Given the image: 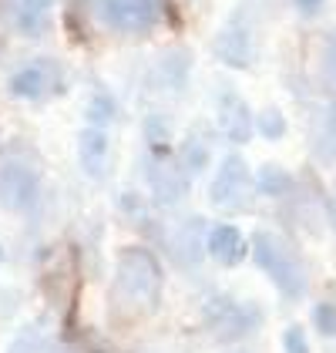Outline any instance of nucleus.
I'll return each instance as SVG.
<instances>
[{
    "label": "nucleus",
    "instance_id": "obj_3",
    "mask_svg": "<svg viewBox=\"0 0 336 353\" xmlns=\"http://www.w3.org/2000/svg\"><path fill=\"white\" fill-rule=\"evenodd\" d=\"M252 192H255V175L249 172L246 159L235 152L225 155L209 185V202L222 212H246L252 205Z\"/></svg>",
    "mask_w": 336,
    "mask_h": 353
},
{
    "label": "nucleus",
    "instance_id": "obj_14",
    "mask_svg": "<svg viewBox=\"0 0 336 353\" xmlns=\"http://www.w3.org/2000/svg\"><path fill=\"white\" fill-rule=\"evenodd\" d=\"M313 145H316L319 162H336V108L326 111V118L316 125Z\"/></svg>",
    "mask_w": 336,
    "mask_h": 353
},
{
    "label": "nucleus",
    "instance_id": "obj_2",
    "mask_svg": "<svg viewBox=\"0 0 336 353\" xmlns=\"http://www.w3.org/2000/svg\"><path fill=\"white\" fill-rule=\"evenodd\" d=\"M249 249H252L255 266L273 279V286L286 299H300L306 293V286H309L306 263H303L300 249L289 243L286 236L273 232V229H255L249 239Z\"/></svg>",
    "mask_w": 336,
    "mask_h": 353
},
{
    "label": "nucleus",
    "instance_id": "obj_19",
    "mask_svg": "<svg viewBox=\"0 0 336 353\" xmlns=\"http://www.w3.org/2000/svg\"><path fill=\"white\" fill-rule=\"evenodd\" d=\"M313 323L323 336H336V306L333 303H316L313 310Z\"/></svg>",
    "mask_w": 336,
    "mask_h": 353
},
{
    "label": "nucleus",
    "instance_id": "obj_5",
    "mask_svg": "<svg viewBox=\"0 0 336 353\" xmlns=\"http://www.w3.org/2000/svg\"><path fill=\"white\" fill-rule=\"evenodd\" d=\"M202 316H205L209 333L216 340H222V343L242 340V336H249L252 330H259V323H262V313H259L255 303H242V299H232V296H212L202 306Z\"/></svg>",
    "mask_w": 336,
    "mask_h": 353
},
{
    "label": "nucleus",
    "instance_id": "obj_16",
    "mask_svg": "<svg viewBox=\"0 0 336 353\" xmlns=\"http://www.w3.org/2000/svg\"><path fill=\"white\" fill-rule=\"evenodd\" d=\"M54 0H21V28L28 34H41L48 28V10Z\"/></svg>",
    "mask_w": 336,
    "mask_h": 353
},
{
    "label": "nucleus",
    "instance_id": "obj_20",
    "mask_svg": "<svg viewBox=\"0 0 336 353\" xmlns=\"http://www.w3.org/2000/svg\"><path fill=\"white\" fill-rule=\"evenodd\" d=\"M114 118V105L105 98V94H98L94 101H91V108H87V125H98V128H105L108 121Z\"/></svg>",
    "mask_w": 336,
    "mask_h": 353
},
{
    "label": "nucleus",
    "instance_id": "obj_4",
    "mask_svg": "<svg viewBox=\"0 0 336 353\" xmlns=\"http://www.w3.org/2000/svg\"><path fill=\"white\" fill-rule=\"evenodd\" d=\"M98 21L114 34H148L162 24L165 0H94Z\"/></svg>",
    "mask_w": 336,
    "mask_h": 353
},
{
    "label": "nucleus",
    "instance_id": "obj_10",
    "mask_svg": "<svg viewBox=\"0 0 336 353\" xmlns=\"http://www.w3.org/2000/svg\"><path fill=\"white\" fill-rule=\"evenodd\" d=\"M205 249H209V256L219 263V266H239L246 256H249V239L242 236V229L239 225H232V222H219V225H212L209 229V239H205Z\"/></svg>",
    "mask_w": 336,
    "mask_h": 353
},
{
    "label": "nucleus",
    "instance_id": "obj_24",
    "mask_svg": "<svg viewBox=\"0 0 336 353\" xmlns=\"http://www.w3.org/2000/svg\"><path fill=\"white\" fill-rule=\"evenodd\" d=\"M232 353H242V350H232Z\"/></svg>",
    "mask_w": 336,
    "mask_h": 353
},
{
    "label": "nucleus",
    "instance_id": "obj_11",
    "mask_svg": "<svg viewBox=\"0 0 336 353\" xmlns=\"http://www.w3.org/2000/svg\"><path fill=\"white\" fill-rule=\"evenodd\" d=\"M78 159H81V168L87 179L101 182L108 175V165H112V141H108V132L98 128V125H87L81 135H78Z\"/></svg>",
    "mask_w": 336,
    "mask_h": 353
},
{
    "label": "nucleus",
    "instance_id": "obj_18",
    "mask_svg": "<svg viewBox=\"0 0 336 353\" xmlns=\"http://www.w3.org/2000/svg\"><path fill=\"white\" fill-rule=\"evenodd\" d=\"M282 353H313L309 350V340H306V330L300 323L282 330Z\"/></svg>",
    "mask_w": 336,
    "mask_h": 353
},
{
    "label": "nucleus",
    "instance_id": "obj_1",
    "mask_svg": "<svg viewBox=\"0 0 336 353\" xmlns=\"http://www.w3.org/2000/svg\"><path fill=\"white\" fill-rule=\"evenodd\" d=\"M162 286H165L162 266L145 245H125L118 252L112 283V310H118L125 320L151 316L162 303Z\"/></svg>",
    "mask_w": 336,
    "mask_h": 353
},
{
    "label": "nucleus",
    "instance_id": "obj_21",
    "mask_svg": "<svg viewBox=\"0 0 336 353\" xmlns=\"http://www.w3.org/2000/svg\"><path fill=\"white\" fill-rule=\"evenodd\" d=\"M182 162H185V168H189V172H198L202 165L209 162L205 145H202V141H196V138H189V141H185V155H182Z\"/></svg>",
    "mask_w": 336,
    "mask_h": 353
},
{
    "label": "nucleus",
    "instance_id": "obj_9",
    "mask_svg": "<svg viewBox=\"0 0 336 353\" xmlns=\"http://www.w3.org/2000/svg\"><path fill=\"white\" fill-rule=\"evenodd\" d=\"M216 118H219V132H222L232 145H246V141L255 135V114H252L249 105H246L239 94H232V91H225L222 98H219Z\"/></svg>",
    "mask_w": 336,
    "mask_h": 353
},
{
    "label": "nucleus",
    "instance_id": "obj_23",
    "mask_svg": "<svg viewBox=\"0 0 336 353\" xmlns=\"http://www.w3.org/2000/svg\"><path fill=\"white\" fill-rule=\"evenodd\" d=\"M0 259H3V249H0Z\"/></svg>",
    "mask_w": 336,
    "mask_h": 353
},
{
    "label": "nucleus",
    "instance_id": "obj_15",
    "mask_svg": "<svg viewBox=\"0 0 336 353\" xmlns=\"http://www.w3.org/2000/svg\"><path fill=\"white\" fill-rule=\"evenodd\" d=\"M316 71H319V84L336 98V34L323 37V48L316 57Z\"/></svg>",
    "mask_w": 336,
    "mask_h": 353
},
{
    "label": "nucleus",
    "instance_id": "obj_13",
    "mask_svg": "<svg viewBox=\"0 0 336 353\" xmlns=\"http://www.w3.org/2000/svg\"><path fill=\"white\" fill-rule=\"evenodd\" d=\"M255 189L262 192V195H269V199H280V195H286V192L293 189V175L282 165H262L255 172Z\"/></svg>",
    "mask_w": 336,
    "mask_h": 353
},
{
    "label": "nucleus",
    "instance_id": "obj_7",
    "mask_svg": "<svg viewBox=\"0 0 336 353\" xmlns=\"http://www.w3.org/2000/svg\"><path fill=\"white\" fill-rule=\"evenodd\" d=\"M189 168L185 162H178V159H171L165 148H158L155 155H151V162H148V182H151V195L162 202V205H171V202H178L185 189H189Z\"/></svg>",
    "mask_w": 336,
    "mask_h": 353
},
{
    "label": "nucleus",
    "instance_id": "obj_12",
    "mask_svg": "<svg viewBox=\"0 0 336 353\" xmlns=\"http://www.w3.org/2000/svg\"><path fill=\"white\" fill-rule=\"evenodd\" d=\"M216 54L222 57L225 64H232V68H249L252 61H255V44H252V30L246 21H229L222 30H219V37H216Z\"/></svg>",
    "mask_w": 336,
    "mask_h": 353
},
{
    "label": "nucleus",
    "instance_id": "obj_8",
    "mask_svg": "<svg viewBox=\"0 0 336 353\" xmlns=\"http://www.w3.org/2000/svg\"><path fill=\"white\" fill-rule=\"evenodd\" d=\"M54 78H57V64L48 61V57H41V61L24 64L21 71H14L7 88H10V94L21 98V101H37V98H44V94L54 91Z\"/></svg>",
    "mask_w": 336,
    "mask_h": 353
},
{
    "label": "nucleus",
    "instance_id": "obj_22",
    "mask_svg": "<svg viewBox=\"0 0 336 353\" xmlns=\"http://www.w3.org/2000/svg\"><path fill=\"white\" fill-rule=\"evenodd\" d=\"M319 3H323V0H296V7H300L303 14H316V10H319Z\"/></svg>",
    "mask_w": 336,
    "mask_h": 353
},
{
    "label": "nucleus",
    "instance_id": "obj_6",
    "mask_svg": "<svg viewBox=\"0 0 336 353\" xmlns=\"http://www.w3.org/2000/svg\"><path fill=\"white\" fill-rule=\"evenodd\" d=\"M41 175L21 155H0V205L10 212H24L37 202Z\"/></svg>",
    "mask_w": 336,
    "mask_h": 353
},
{
    "label": "nucleus",
    "instance_id": "obj_17",
    "mask_svg": "<svg viewBox=\"0 0 336 353\" xmlns=\"http://www.w3.org/2000/svg\"><path fill=\"white\" fill-rule=\"evenodd\" d=\"M255 132L262 138H269V141L282 138L286 135V114L280 108H262L255 114Z\"/></svg>",
    "mask_w": 336,
    "mask_h": 353
}]
</instances>
